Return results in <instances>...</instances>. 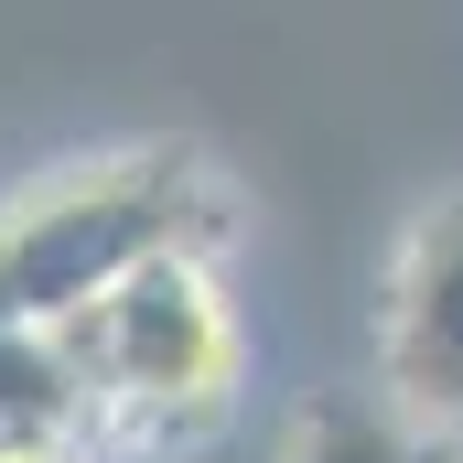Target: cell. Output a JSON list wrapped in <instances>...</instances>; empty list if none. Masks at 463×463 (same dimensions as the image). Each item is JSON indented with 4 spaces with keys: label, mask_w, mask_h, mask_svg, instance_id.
I'll use <instances>...</instances> for the list:
<instances>
[{
    "label": "cell",
    "mask_w": 463,
    "mask_h": 463,
    "mask_svg": "<svg viewBox=\"0 0 463 463\" xmlns=\"http://www.w3.org/2000/svg\"><path fill=\"white\" fill-rule=\"evenodd\" d=\"M205 173L184 151H129L0 205V335H76L129 269L205 248Z\"/></svg>",
    "instance_id": "6da1fadb"
},
{
    "label": "cell",
    "mask_w": 463,
    "mask_h": 463,
    "mask_svg": "<svg viewBox=\"0 0 463 463\" xmlns=\"http://www.w3.org/2000/svg\"><path fill=\"white\" fill-rule=\"evenodd\" d=\"M87 388H98V420H129L151 442H184V431H216L237 388V313L216 291V259L205 248H173L151 269H129L109 302L65 335Z\"/></svg>",
    "instance_id": "7a4b0ae2"
},
{
    "label": "cell",
    "mask_w": 463,
    "mask_h": 463,
    "mask_svg": "<svg viewBox=\"0 0 463 463\" xmlns=\"http://www.w3.org/2000/svg\"><path fill=\"white\" fill-rule=\"evenodd\" d=\"M377 388L399 410H420L431 431L463 442V194L420 205L399 259H388V302H377Z\"/></svg>",
    "instance_id": "3957f363"
},
{
    "label": "cell",
    "mask_w": 463,
    "mask_h": 463,
    "mask_svg": "<svg viewBox=\"0 0 463 463\" xmlns=\"http://www.w3.org/2000/svg\"><path fill=\"white\" fill-rule=\"evenodd\" d=\"M280 463H463V442L431 431L420 410H399L388 388H313L291 410Z\"/></svg>",
    "instance_id": "277c9868"
},
{
    "label": "cell",
    "mask_w": 463,
    "mask_h": 463,
    "mask_svg": "<svg viewBox=\"0 0 463 463\" xmlns=\"http://www.w3.org/2000/svg\"><path fill=\"white\" fill-rule=\"evenodd\" d=\"M0 463H87L76 442H0Z\"/></svg>",
    "instance_id": "5b68a950"
}]
</instances>
